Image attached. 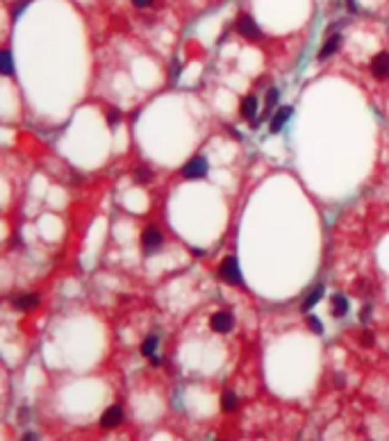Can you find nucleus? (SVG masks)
<instances>
[{
    "mask_svg": "<svg viewBox=\"0 0 389 441\" xmlns=\"http://www.w3.org/2000/svg\"><path fill=\"white\" fill-rule=\"evenodd\" d=\"M291 114H294V107H289V105H285V107H280L278 109L276 114H273V118H271V125H269V130H271V134H278L282 130V125L287 123L289 118H291Z\"/></svg>",
    "mask_w": 389,
    "mask_h": 441,
    "instance_id": "6e6552de",
    "label": "nucleus"
},
{
    "mask_svg": "<svg viewBox=\"0 0 389 441\" xmlns=\"http://www.w3.org/2000/svg\"><path fill=\"white\" fill-rule=\"evenodd\" d=\"M348 7H351V12H355V9H357V5H355V0H348Z\"/></svg>",
    "mask_w": 389,
    "mask_h": 441,
    "instance_id": "393cba45",
    "label": "nucleus"
},
{
    "mask_svg": "<svg viewBox=\"0 0 389 441\" xmlns=\"http://www.w3.org/2000/svg\"><path fill=\"white\" fill-rule=\"evenodd\" d=\"M209 328H212L214 332H219V334H228L230 330H232V314L230 312L214 314L212 321H209Z\"/></svg>",
    "mask_w": 389,
    "mask_h": 441,
    "instance_id": "423d86ee",
    "label": "nucleus"
},
{
    "mask_svg": "<svg viewBox=\"0 0 389 441\" xmlns=\"http://www.w3.org/2000/svg\"><path fill=\"white\" fill-rule=\"evenodd\" d=\"M371 73L378 80H389V52H380V55L373 57Z\"/></svg>",
    "mask_w": 389,
    "mask_h": 441,
    "instance_id": "39448f33",
    "label": "nucleus"
},
{
    "mask_svg": "<svg viewBox=\"0 0 389 441\" xmlns=\"http://www.w3.org/2000/svg\"><path fill=\"white\" fill-rule=\"evenodd\" d=\"M132 5L134 7H139V9H144V7H150L152 0H132Z\"/></svg>",
    "mask_w": 389,
    "mask_h": 441,
    "instance_id": "4be33fe9",
    "label": "nucleus"
},
{
    "mask_svg": "<svg viewBox=\"0 0 389 441\" xmlns=\"http://www.w3.org/2000/svg\"><path fill=\"white\" fill-rule=\"evenodd\" d=\"M323 291H325V289H323V285H319V287L314 289L312 293H309L307 298H305V300H303V305H301V309H303L305 314H309V309H312V307L317 305L319 300H321V298H323Z\"/></svg>",
    "mask_w": 389,
    "mask_h": 441,
    "instance_id": "ddd939ff",
    "label": "nucleus"
},
{
    "mask_svg": "<svg viewBox=\"0 0 389 441\" xmlns=\"http://www.w3.org/2000/svg\"><path fill=\"white\" fill-rule=\"evenodd\" d=\"M155 350H157V337L155 334H150V337L144 339V344H141V355L144 357H155Z\"/></svg>",
    "mask_w": 389,
    "mask_h": 441,
    "instance_id": "2eb2a0df",
    "label": "nucleus"
},
{
    "mask_svg": "<svg viewBox=\"0 0 389 441\" xmlns=\"http://www.w3.org/2000/svg\"><path fill=\"white\" fill-rule=\"evenodd\" d=\"M162 244H164V237H162V232L157 228H146L144 232H141V248H144L146 255L160 250Z\"/></svg>",
    "mask_w": 389,
    "mask_h": 441,
    "instance_id": "7ed1b4c3",
    "label": "nucleus"
},
{
    "mask_svg": "<svg viewBox=\"0 0 389 441\" xmlns=\"http://www.w3.org/2000/svg\"><path fill=\"white\" fill-rule=\"evenodd\" d=\"M237 32L241 36H246V39L255 41V39H262V30L257 28V23L250 16H241L237 21Z\"/></svg>",
    "mask_w": 389,
    "mask_h": 441,
    "instance_id": "20e7f679",
    "label": "nucleus"
},
{
    "mask_svg": "<svg viewBox=\"0 0 389 441\" xmlns=\"http://www.w3.org/2000/svg\"><path fill=\"white\" fill-rule=\"evenodd\" d=\"M134 180H137V185H148V182H152V171L148 166H139L134 173Z\"/></svg>",
    "mask_w": 389,
    "mask_h": 441,
    "instance_id": "f3484780",
    "label": "nucleus"
},
{
    "mask_svg": "<svg viewBox=\"0 0 389 441\" xmlns=\"http://www.w3.org/2000/svg\"><path fill=\"white\" fill-rule=\"evenodd\" d=\"M119 121H121V112H119L116 107H112L107 112V125H109V128H114V125H119Z\"/></svg>",
    "mask_w": 389,
    "mask_h": 441,
    "instance_id": "aec40b11",
    "label": "nucleus"
},
{
    "mask_svg": "<svg viewBox=\"0 0 389 441\" xmlns=\"http://www.w3.org/2000/svg\"><path fill=\"white\" fill-rule=\"evenodd\" d=\"M255 114H257V98L255 96L244 98V101H241V116L255 123Z\"/></svg>",
    "mask_w": 389,
    "mask_h": 441,
    "instance_id": "f8f14e48",
    "label": "nucleus"
},
{
    "mask_svg": "<svg viewBox=\"0 0 389 441\" xmlns=\"http://www.w3.org/2000/svg\"><path fill=\"white\" fill-rule=\"evenodd\" d=\"M219 275L223 277L228 285H241L244 277H241V269H239L237 257H225L223 264H221V269H219Z\"/></svg>",
    "mask_w": 389,
    "mask_h": 441,
    "instance_id": "f257e3e1",
    "label": "nucleus"
},
{
    "mask_svg": "<svg viewBox=\"0 0 389 441\" xmlns=\"http://www.w3.org/2000/svg\"><path fill=\"white\" fill-rule=\"evenodd\" d=\"M23 439H25V441H34V439H39V437H36V434H34V432H28V434H25V437H23Z\"/></svg>",
    "mask_w": 389,
    "mask_h": 441,
    "instance_id": "b1692460",
    "label": "nucleus"
},
{
    "mask_svg": "<svg viewBox=\"0 0 389 441\" xmlns=\"http://www.w3.org/2000/svg\"><path fill=\"white\" fill-rule=\"evenodd\" d=\"M330 303H333V316L335 318H344L346 314H348V298H346L344 293H335Z\"/></svg>",
    "mask_w": 389,
    "mask_h": 441,
    "instance_id": "9d476101",
    "label": "nucleus"
},
{
    "mask_svg": "<svg viewBox=\"0 0 389 441\" xmlns=\"http://www.w3.org/2000/svg\"><path fill=\"white\" fill-rule=\"evenodd\" d=\"M360 341H362V344H364V346H371V344H373V337H371V332H364V334H362V337H360Z\"/></svg>",
    "mask_w": 389,
    "mask_h": 441,
    "instance_id": "5701e85b",
    "label": "nucleus"
},
{
    "mask_svg": "<svg viewBox=\"0 0 389 441\" xmlns=\"http://www.w3.org/2000/svg\"><path fill=\"white\" fill-rule=\"evenodd\" d=\"M339 46H341V36H339V34H333V36H330V39L323 44L321 52H319V59H328V57H333L335 52H337Z\"/></svg>",
    "mask_w": 389,
    "mask_h": 441,
    "instance_id": "9b49d317",
    "label": "nucleus"
},
{
    "mask_svg": "<svg viewBox=\"0 0 389 441\" xmlns=\"http://www.w3.org/2000/svg\"><path fill=\"white\" fill-rule=\"evenodd\" d=\"M0 64H3V75H7V77L14 75V62H12V52L9 50L0 52Z\"/></svg>",
    "mask_w": 389,
    "mask_h": 441,
    "instance_id": "4468645a",
    "label": "nucleus"
},
{
    "mask_svg": "<svg viewBox=\"0 0 389 441\" xmlns=\"http://www.w3.org/2000/svg\"><path fill=\"white\" fill-rule=\"evenodd\" d=\"M209 171V164L205 157H193V159H189L185 164V169H182V177H187V180H201V177L207 175Z\"/></svg>",
    "mask_w": 389,
    "mask_h": 441,
    "instance_id": "f03ea898",
    "label": "nucleus"
},
{
    "mask_svg": "<svg viewBox=\"0 0 389 441\" xmlns=\"http://www.w3.org/2000/svg\"><path fill=\"white\" fill-rule=\"evenodd\" d=\"M39 305V296L36 293H23V296L14 298V307L21 309V312H30Z\"/></svg>",
    "mask_w": 389,
    "mask_h": 441,
    "instance_id": "1a4fd4ad",
    "label": "nucleus"
},
{
    "mask_svg": "<svg viewBox=\"0 0 389 441\" xmlns=\"http://www.w3.org/2000/svg\"><path fill=\"white\" fill-rule=\"evenodd\" d=\"M307 325H309V330H312L314 334H323V325H321V321H319L317 316H312V314L307 316Z\"/></svg>",
    "mask_w": 389,
    "mask_h": 441,
    "instance_id": "6ab92c4d",
    "label": "nucleus"
},
{
    "mask_svg": "<svg viewBox=\"0 0 389 441\" xmlns=\"http://www.w3.org/2000/svg\"><path fill=\"white\" fill-rule=\"evenodd\" d=\"M278 98H280V91H278V89H269V93H266V109H264V114H262V118H266L271 114V109L278 105Z\"/></svg>",
    "mask_w": 389,
    "mask_h": 441,
    "instance_id": "dca6fc26",
    "label": "nucleus"
},
{
    "mask_svg": "<svg viewBox=\"0 0 389 441\" xmlns=\"http://www.w3.org/2000/svg\"><path fill=\"white\" fill-rule=\"evenodd\" d=\"M237 393H232V391H225L223 393V403H221V405H223V409L225 412H235V409H237Z\"/></svg>",
    "mask_w": 389,
    "mask_h": 441,
    "instance_id": "a211bd4d",
    "label": "nucleus"
},
{
    "mask_svg": "<svg viewBox=\"0 0 389 441\" xmlns=\"http://www.w3.org/2000/svg\"><path fill=\"white\" fill-rule=\"evenodd\" d=\"M369 318H371V307L366 305V307H362V312H360V321L362 323H369Z\"/></svg>",
    "mask_w": 389,
    "mask_h": 441,
    "instance_id": "412c9836",
    "label": "nucleus"
},
{
    "mask_svg": "<svg viewBox=\"0 0 389 441\" xmlns=\"http://www.w3.org/2000/svg\"><path fill=\"white\" fill-rule=\"evenodd\" d=\"M121 421H123V409L121 407H109V409H105L103 412V416H101V425L105 430H112V428H116V425H121Z\"/></svg>",
    "mask_w": 389,
    "mask_h": 441,
    "instance_id": "0eeeda50",
    "label": "nucleus"
}]
</instances>
